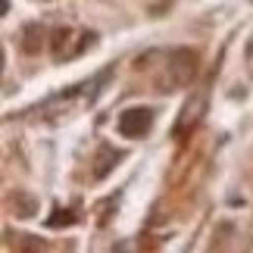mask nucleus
<instances>
[{
  "label": "nucleus",
  "mask_w": 253,
  "mask_h": 253,
  "mask_svg": "<svg viewBox=\"0 0 253 253\" xmlns=\"http://www.w3.org/2000/svg\"><path fill=\"white\" fill-rule=\"evenodd\" d=\"M200 72V56L191 47H175L166 60V75H163V84L169 91H181V87H191L194 79Z\"/></svg>",
  "instance_id": "nucleus-1"
},
{
  "label": "nucleus",
  "mask_w": 253,
  "mask_h": 253,
  "mask_svg": "<svg viewBox=\"0 0 253 253\" xmlns=\"http://www.w3.org/2000/svg\"><path fill=\"white\" fill-rule=\"evenodd\" d=\"M153 125V110H147V106H131V110L119 113V122H116V128H119V134H125V138H141V134H147Z\"/></svg>",
  "instance_id": "nucleus-2"
},
{
  "label": "nucleus",
  "mask_w": 253,
  "mask_h": 253,
  "mask_svg": "<svg viewBox=\"0 0 253 253\" xmlns=\"http://www.w3.org/2000/svg\"><path fill=\"white\" fill-rule=\"evenodd\" d=\"M125 160V153L122 150H116V147H110V144H100V147H97V157H94V178L100 181V178H106V175L113 172V166L116 163H122Z\"/></svg>",
  "instance_id": "nucleus-3"
},
{
  "label": "nucleus",
  "mask_w": 253,
  "mask_h": 253,
  "mask_svg": "<svg viewBox=\"0 0 253 253\" xmlns=\"http://www.w3.org/2000/svg\"><path fill=\"white\" fill-rule=\"evenodd\" d=\"M44 38H47V32H44L41 22H28V25L22 28V38H19V41H22V53H28V56L41 53Z\"/></svg>",
  "instance_id": "nucleus-4"
},
{
  "label": "nucleus",
  "mask_w": 253,
  "mask_h": 253,
  "mask_svg": "<svg viewBox=\"0 0 253 253\" xmlns=\"http://www.w3.org/2000/svg\"><path fill=\"white\" fill-rule=\"evenodd\" d=\"M9 207L16 210V216H22V219H28V216H35L38 203H35V197H32V194H25V191H16L13 197H9Z\"/></svg>",
  "instance_id": "nucleus-5"
},
{
  "label": "nucleus",
  "mask_w": 253,
  "mask_h": 253,
  "mask_svg": "<svg viewBox=\"0 0 253 253\" xmlns=\"http://www.w3.org/2000/svg\"><path fill=\"white\" fill-rule=\"evenodd\" d=\"M69 28H66V25H60V28H56V32H53V56H56V60H63V56H66V50H63V44L66 41H69Z\"/></svg>",
  "instance_id": "nucleus-6"
},
{
  "label": "nucleus",
  "mask_w": 253,
  "mask_h": 253,
  "mask_svg": "<svg viewBox=\"0 0 253 253\" xmlns=\"http://www.w3.org/2000/svg\"><path fill=\"white\" fill-rule=\"evenodd\" d=\"M72 222H75V212H69V210H56L53 212V219H47V225H50V228H63V225H72Z\"/></svg>",
  "instance_id": "nucleus-7"
}]
</instances>
